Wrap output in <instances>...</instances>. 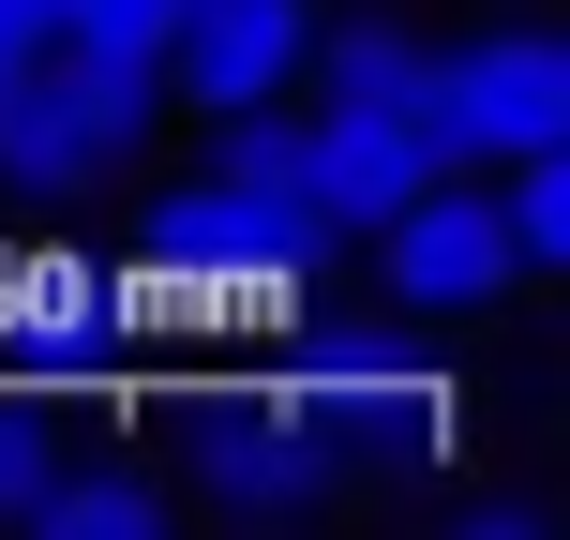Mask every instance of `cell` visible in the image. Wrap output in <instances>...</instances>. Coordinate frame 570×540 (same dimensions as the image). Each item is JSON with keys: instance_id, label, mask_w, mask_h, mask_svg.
Segmentation results:
<instances>
[{"instance_id": "cell-10", "label": "cell", "mask_w": 570, "mask_h": 540, "mask_svg": "<svg viewBox=\"0 0 570 540\" xmlns=\"http://www.w3.org/2000/svg\"><path fill=\"white\" fill-rule=\"evenodd\" d=\"M60 46V0H0V76H16V60H46Z\"/></svg>"}, {"instance_id": "cell-8", "label": "cell", "mask_w": 570, "mask_h": 540, "mask_svg": "<svg viewBox=\"0 0 570 540\" xmlns=\"http://www.w3.org/2000/svg\"><path fill=\"white\" fill-rule=\"evenodd\" d=\"M301 76L331 90V106H405V90H421V46H405L391 16H345V30L301 46Z\"/></svg>"}, {"instance_id": "cell-3", "label": "cell", "mask_w": 570, "mask_h": 540, "mask_svg": "<svg viewBox=\"0 0 570 540\" xmlns=\"http://www.w3.org/2000/svg\"><path fill=\"white\" fill-rule=\"evenodd\" d=\"M375 285H391L405 331H481V315H511L525 256H511V226H495V180L481 166H435L421 196L375 226Z\"/></svg>"}, {"instance_id": "cell-9", "label": "cell", "mask_w": 570, "mask_h": 540, "mask_svg": "<svg viewBox=\"0 0 570 540\" xmlns=\"http://www.w3.org/2000/svg\"><path fill=\"white\" fill-rule=\"evenodd\" d=\"M46 465H60V435L30 421V405H0V511H30V495H46Z\"/></svg>"}, {"instance_id": "cell-4", "label": "cell", "mask_w": 570, "mask_h": 540, "mask_svg": "<svg viewBox=\"0 0 570 540\" xmlns=\"http://www.w3.org/2000/svg\"><path fill=\"white\" fill-rule=\"evenodd\" d=\"M421 180H435V150H421V120H405V106H331V90H315V120H301L315 240H375Z\"/></svg>"}, {"instance_id": "cell-1", "label": "cell", "mask_w": 570, "mask_h": 540, "mask_svg": "<svg viewBox=\"0 0 570 540\" xmlns=\"http://www.w3.org/2000/svg\"><path fill=\"white\" fill-rule=\"evenodd\" d=\"M166 120V60H106V46H46L0 76V196H106Z\"/></svg>"}, {"instance_id": "cell-5", "label": "cell", "mask_w": 570, "mask_h": 540, "mask_svg": "<svg viewBox=\"0 0 570 540\" xmlns=\"http://www.w3.org/2000/svg\"><path fill=\"white\" fill-rule=\"evenodd\" d=\"M301 46H315V0H180V30H166V90L196 120H226V106H285L301 90Z\"/></svg>"}, {"instance_id": "cell-7", "label": "cell", "mask_w": 570, "mask_h": 540, "mask_svg": "<svg viewBox=\"0 0 570 540\" xmlns=\"http://www.w3.org/2000/svg\"><path fill=\"white\" fill-rule=\"evenodd\" d=\"M481 180H495V226H511L525 285L570 271V136H556V150H511V166H481Z\"/></svg>"}, {"instance_id": "cell-2", "label": "cell", "mask_w": 570, "mask_h": 540, "mask_svg": "<svg viewBox=\"0 0 570 540\" xmlns=\"http://www.w3.org/2000/svg\"><path fill=\"white\" fill-rule=\"evenodd\" d=\"M435 166H511V150H556L570 136V46L556 30H481V46L435 60L421 46V90H405Z\"/></svg>"}, {"instance_id": "cell-6", "label": "cell", "mask_w": 570, "mask_h": 540, "mask_svg": "<svg viewBox=\"0 0 570 540\" xmlns=\"http://www.w3.org/2000/svg\"><path fill=\"white\" fill-rule=\"evenodd\" d=\"M180 495L150 481V465H46V495H30V526H60V540H150Z\"/></svg>"}]
</instances>
